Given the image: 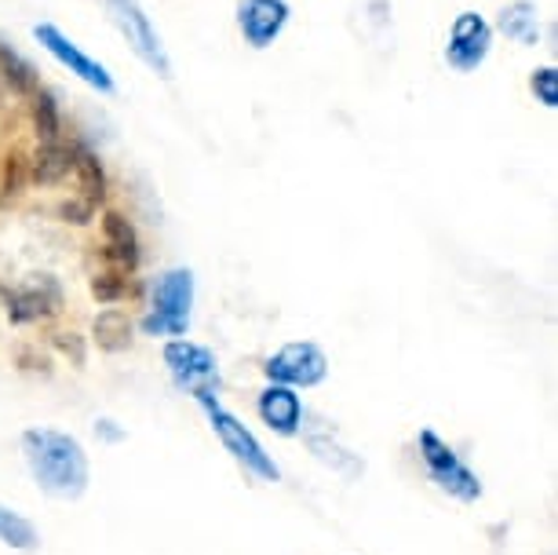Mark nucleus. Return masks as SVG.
<instances>
[{
	"label": "nucleus",
	"mask_w": 558,
	"mask_h": 555,
	"mask_svg": "<svg viewBox=\"0 0 558 555\" xmlns=\"http://www.w3.org/2000/svg\"><path fill=\"white\" fill-rule=\"evenodd\" d=\"M23 454L45 494L62 500L84 494V486H88V457H84L77 438L51 432V427H29V432H23Z\"/></svg>",
	"instance_id": "f257e3e1"
},
{
	"label": "nucleus",
	"mask_w": 558,
	"mask_h": 555,
	"mask_svg": "<svg viewBox=\"0 0 558 555\" xmlns=\"http://www.w3.org/2000/svg\"><path fill=\"white\" fill-rule=\"evenodd\" d=\"M194 307V275L186 267H175L157 278L154 286V311L146 314L143 329L150 337H183L191 326Z\"/></svg>",
	"instance_id": "f03ea898"
},
{
	"label": "nucleus",
	"mask_w": 558,
	"mask_h": 555,
	"mask_svg": "<svg viewBox=\"0 0 558 555\" xmlns=\"http://www.w3.org/2000/svg\"><path fill=\"white\" fill-rule=\"evenodd\" d=\"M165 365L168 373L175 376L179 387L194 395L197 402L205 406H216V391H219V365H216V354L205 348V343H194V340H172L165 348Z\"/></svg>",
	"instance_id": "7ed1b4c3"
},
{
	"label": "nucleus",
	"mask_w": 558,
	"mask_h": 555,
	"mask_svg": "<svg viewBox=\"0 0 558 555\" xmlns=\"http://www.w3.org/2000/svg\"><path fill=\"white\" fill-rule=\"evenodd\" d=\"M420 457H424V464H427V475L435 479V483L446 490L449 497L468 500V505L482 497L478 475L468 464H463V460L457 457V449H452L449 443H441V438L430 432V427L420 432Z\"/></svg>",
	"instance_id": "20e7f679"
},
{
	"label": "nucleus",
	"mask_w": 558,
	"mask_h": 555,
	"mask_svg": "<svg viewBox=\"0 0 558 555\" xmlns=\"http://www.w3.org/2000/svg\"><path fill=\"white\" fill-rule=\"evenodd\" d=\"M107 15H110V23L121 29V37L129 40V48L157 73V77H172V59H168L161 37H157V29L150 26V19H146V12L135 0H107Z\"/></svg>",
	"instance_id": "39448f33"
},
{
	"label": "nucleus",
	"mask_w": 558,
	"mask_h": 555,
	"mask_svg": "<svg viewBox=\"0 0 558 555\" xmlns=\"http://www.w3.org/2000/svg\"><path fill=\"white\" fill-rule=\"evenodd\" d=\"M205 413H208V421H213V432L219 435V443L227 446V454H234L238 464H245L252 475L263 479V483H278V475H281L278 464L267 457V449L256 443V435H252L234 413L219 410V402L208 406Z\"/></svg>",
	"instance_id": "423d86ee"
},
{
	"label": "nucleus",
	"mask_w": 558,
	"mask_h": 555,
	"mask_svg": "<svg viewBox=\"0 0 558 555\" xmlns=\"http://www.w3.org/2000/svg\"><path fill=\"white\" fill-rule=\"evenodd\" d=\"M267 376L274 384H286V387H314L325 381L329 373V359L318 343H286L278 354H270V362L263 365Z\"/></svg>",
	"instance_id": "0eeeda50"
},
{
	"label": "nucleus",
	"mask_w": 558,
	"mask_h": 555,
	"mask_svg": "<svg viewBox=\"0 0 558 555\" xmlns=\"http://www.w3.org/2000/svg\"><path fill=\"white\" fill-rule=\"evenodd\" d=\"M489 45H493V29H489L486 19H482L478 12H460L457 23H452V29H449L446 59H449L452 70L471 73L486 62Z\"/></svg>",
	"instance_id": "6e6552de"
},
{
	"label": "nucleus",
	"mask_w": 558,
	"mask_h": 555,
	"mask_svg": "<svg viewBox=\"0 0 558 555\" xmlns=\"http://www.w3.org/2000/svg\"><path fill=\"white\" fill-rule=\"evenodd\" d=\"M34 37L45 45L51 56H56L62 67H66L70 73H77V77L84 81V85H92V88H99V92H113V77L107 73V67L102 62H96L92 56H84V51L73 45V40L62 34L59 26H51V23H37V29H34Z\"/></svg>",
	"instance_id": "1a4fd4ad"
},
{
	"label": "nucleus",
	"mask_w": 558,
	"mask_h": 555,
	"mask_svg": "<svg viewBox=\"0 0 558 555\" xmlns=\"http://www.w3.org/2000/svg\"><path fill=\"white\" fill-rule=\"evenodd\" d=\"M4 300H8L12 322H37L62 307V289L51 275H29L26 281H19L15 289H8Z\"/></svg>",
	"instance_id": "9d476101"
},
{
	"label": "nucleus",
	"mask_w": 558,
	"mask_h": 555,
	"mask_svg": "<svg viewBox=\"0 0 558 555\" xmlns=\"http://www.w3.org/2000/svg\"><path fill=\"white\" fill-rule=\"evenodd\" d=\"M289 23V4L286 0H241L238 4V26L241 37L252 48H267L278 40V34Z\"/></svg>",
	"instance_id": "9b49d317"
},
{
	"label": "nucleus",
	"mask_w": 558,
	"mask_h": 555,
	"mask_svg": "<svg viewBox=\"0 0 558 555\" xmlns=\"http://www.w3.org/2000/svg\"><path fill=\"white\" fill-rule=\"evenodd\" d=\"M256 410L263 417V424L278 435H296L300 432V421H303V406H300V395L292 391L286 384H270L267 391L259 395Z\"/></svg>",
	"instance_id": "f8f14e48"
},
{
	"label": "nucleus",
	"mask_w": 558,
	"mask_h": 555,
	"mask_svg": "<svg viewBox=\"0 0 558 555\" xmlns=\"http://www.w3.org/2000/svg\"><path fill=\"white\" fill-rule=\"evenodd\" d=\"M102 256L110 264H118V270L140 267V238H135V227L121 213L102 216Z\"/></svg>",
	"instance_id": "ddd939ff"
},
{
	"label": "nucleus",
	"mask_w": 558,
	"mask_h": 555,
	"mask_svg": "<svg viewBox=\"0 0 558 555\" xmlns=\"http://www.w3.org/2000/svg\"><path fill=\"white\" fill-rule=\"evenodd\" d=\"M73 172V146L56 143H40V150L34 157V180L40 186H56Z\"/></svg>",
	"instance_id": "4468645a"
},
{
	"label": "nucleus",
	"mask_w": 558,
	"mask_h": 555,
	"mask_svg": "<svg viewBox=\"0 0 558 555\" xmlns=\"http://www.w3.org/2000/svg\"><path fill=\"white\" fill-rule=\"evenodd\" d=\"M500 29L519 45L533 48L541 40V12L530 4V0H519V4H508L500 12Z\"/></svg>",
	"instance_id": "2eb2a0df"
},
{
	"label": "nucleus",
	"mask_w": 558,
	"mask_h": 555,
	"mask_svg": "<svg viewBox=\"0 0 558 555\" xmlns=\"http://www.w3.org/2000/svg\"><path fill=\"white\" fill-rule=\"evenodd\" d=\"M73 172H77L81 194L88 205H96L107 197V172H102L99 157L88 150V146H73Z\"/></svg>",
	"instance_id": "dca6fc26"
},
{
	"label": "nucleus",
	"mask_w": 558,
	"mask_h": 555,
	"mask_svg": "<svg viewBox=\"0 0 558 555\" xmlns=\"http://www.w3.org/2000/svg\"><path fill=\"white\" fill-rule=\"evenodd\" d=\"M0 81H4L15 96H34V92L40 88L37 85V70L29 67V62L19 56L15 48H8L4 40H0Z\"/></svg>",
	"instance_id": "f3484780"
},
{
	"label": "nucleus",
	"mask_w": 558,
	"mask_h": 555,
	"mask_svg": "<svg viewBox=\"0 0 558 555\" xmlns=\"http://www.w3.org/2000/svg\"><path fill=\"white\" fill-rule=\"evenodd\" d=\"M96 340L102 351H124L132 343V318L124 311H102L96 318Z\"/></svg>",
	"instance_id": "a211bd4d"
},
{
	"label": "nucleus",
	"mask_w": 558,
	"mask_h": 555,
	"mask_svg": "<svg viewBox=\"0 0 558 555\" xmlns=\"http://www.w3.org/2000/svg\"><path fill=\"white\" fill-rule=\"evenodd\" d=\"M0 544H12V548H19V552L37 548V530H34V522L23 519V516H15L12 508L0 505Z\"/></svg>",
	"instance_id": "6ab92c4d"
},
{
	"label": "nucleus",
	"mask_w": 558,
	"mask_h": 555,
	"mask_svg": "<svg viewBox=\"0 0 558 555\" xmlns=\"http://www.w3.org/2000/svg\"><path fill=\"white\" fill-rule=\"evenodd\" d=\"M29 99H34V124H37L40 143H56L59 140V107H56V99H51L45 88H37Z\"/></svg>",
	"instance_id": "aec40b11"
},
{
	"label": "nucleus",
	"mask_w": 558,
	"mask_h": 555,
	"mask_svg": "<svg viewBox=\"0 0 558 555\" xmlns=\"http://www.w3.org/2000/svg\"><path fill=\"white\" fill-rule=\"evenodd\" d=\"M530 85H533V96L541 99L547 110H555V107H558V70H555V67L536 70Z\"/></svg>",
	"instance_id": "412c9836"
},
{
	"label": "nucleus",
	"mask_w": 558,
	"mask_h": 555,
	"mask_svg": "<svg viewBox=\"0 0 558 555\" xmlns=\"http://www.w3.org/2000/svg\"><path fill=\"white\" fill-rule=\"evenodd\" d=\"M311 449L318 454V460H325L329 468H336V471H351L343 464V449L336 446V443H329V438H322V435H311Z\"/></svg>",
	"instance_id": "4be33fe9"
},
{
	"label": "nucleus",
	"mask_w": 558,
	"mask_h": 555,
	"mask_svg": "<svg viewBox=\"0 0 558 555\" xmlns=\"http://www.w3.org/2000/svg\"><path fill=\"white\" fill-rule=\"evenodd\" d=\"M92 292H96L102 303H113L124 297V281L118 275H96L92 278Z\"/></svg>",
	"instance_id": "5701e85b"
},
{
	"label": "nucleus",
	"mask_w": 558,
	"mask_h": 555,
	"mask_svg": "<svg viewBox=\"0 0 558 555\" xmlns=\"http://www.w3.org/2000/svg\"><path fill=\"white\" fill-rule=\"evenodd\" d=\"M92 208H96V205H88V202H73V205H62L59 213L66 216V219H73V224H88Z\"/></svg>",
	"instance_id": "b1692460"
}]
</instances>
